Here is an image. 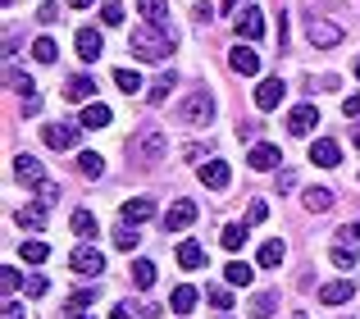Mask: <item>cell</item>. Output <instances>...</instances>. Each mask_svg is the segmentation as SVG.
Segmentation results:
<instances>
[{"mask_svg": "<svg viewBox=\"0 0 360 319\" xmlns=\"http://www.w3.org/2000/svg\"><path fill=\"white\" fill-rule=\"evenodd\" d=\"M23 260L27 265H41V260H51V247L46 242H23Z\"/></svg>", "mask_w": 360, "mask_h": 319, "instance_id": "836d02e7", "label": "cell"}, {"mask_svg": "<svg viewBox=\"0 0 360 319\" xmlns=\"http://www.w3.org/2000/svg\"><path fill=\"white\" fill-rule=\"evenodd\" d=\"M352 297H356V283H352V278H338V283H324V287H319V301H324V306H342V301H352Z\"/></svg>", "mask_w": 360, "mask_h": 319, "instance_id": "5bb4252c", "label": "cell"}, {"mask_svg": "<svg viewBox=\"0 0 360 319\" xmlns=\"http://www.w3.org/2000/svg\"><path fill=\"white\" fill-rule=\"evenodd\" d=\"M264 214H269V205H264V201H251V210H246V223H264Z\"/></svg>", "mask_w": 360, "mask_h": 319, "instance_id": "7bdbcfd3", "label": "cell"}, {"mask_svg": "<svg viewBox=\"0 0 360 319\" xmlns=\"http://www.w3.org/2000/svg\"><path fill=\"white\" fill-rule=\"evenodd\" d=\"M328 205H333V192H328V187H310L306 192V210H328Z\"/></svg>", "mask_w": 360, "mask_h": 319, "instance_id": "1f68e13d", "label": "cell"}, {"mask_svg": "<svg viewBox=\"0 0 360 319\" xmlns=\"http://www.w3.org/2000/svg\"><path fill=\"white\" fill-rule=\"evenodd\" d=\"M356 146H360V137H356Z\"/></svg>", "mask_w": 360, "mask_h": 319, "instance_id": "94428289", "label": "cell"}, {"mask_svg": "<svg viewBox=\"0 0 360 319\" xmlns=\"http://www.w3.org/2000/svg\"><path fill=\"white\" fill-rule=\"evenodd\" d=\"M251 315L255 319H269L274 315V292H260V297H255V301H251Z\"/></svg>", "mask_w": 360, "mask_h": 319, "instance_id": "ab89813d", "label": "cell"}, {"mask_svg": "<svg viewBox=\"0 0 360 319\" xmlns=\"http://www.w3.org/2000/svg\"><path fill=\"white\" fill-rule=\"evenodd\" d=\"M192 306H196V287H174V297H169V311L174 315H192Z\"/></svg>", "mask_w": 360, "mask_h": 319, "instance_id": "cb8c5ba5", "label": "cell"}, {"mask_svg": "<svg viewBox=\"0 0 360 319\" xmlns=\"http://www.w3.org/2000/svg\"><path fill=\"white\" fill-rule=\"evenodd\" d=\"M110 119H115V115H110V105H101V100H91V105L82 110V119H78V124L96 133V128H110Z\"/></svg>", "mask_w": 360, "mask_h": 319, "instance_id": "d6986e66", "label": "cell"}, {"mask_svg": "<svg viewBox=\"0 0 360 319\" xmlns=\"http://www.w3.org/2000/svg\"><path fill=\"white\" fill-rule=\"evenodd\" d=\"M310 160H315L319 169H333L338 160H342V151H338V142H328V137H319V142L310 146Z\"/></svg>", "mask_w": 360, "mask_h": 319, "instance_id": "ac0fdd59", "label": "cell"}, {"mask_svg": "<svg viewBox=\"0 0 360 319\" xmlns=\"http://www.w3.org/2000/svg\"><path fill=\"white\" fill-rule=\"evenodd\" d=\"M128 51L137 55V60H146V64H155V60H165L169 51H174V32H165V27H132V37H128Z\"/></svg>", "mask_w": 360, "mask_h": 319, "instance_id": "6da1fadb", "label": "cell"}, {"mask_svg": "<svg viewBox=\"0 0 360 319\" xmlns=\"http://www.w3.org/2000/svg\"><path fill=\"white\" fill-rule=\"evenodd\" d=\"M110 319H132V311H128V306H115V311H110Z\"/></svg>", "mask_w": 360, "mask_h": 319, "instance_id": "f5cc1de1", "label": "cell"}, {"mask_svg": "<svg viewBox=\"0 0 360 319\" xmlns=\"http://www.w3.org/2000/svg\"><path fill=\"white\" fill-rule=\"evenodd\" d=\"M224 278H229L233 287H246V283L255 278V269L246 265V260H229V265H224Z\"/></svg>", "mask_w": 360, "mask_h": 319, "instance_id": "d4e9b609", "label": "cell"}, {"mask_svg": "<svg viewBox=\"0 0 360 319\" xmlns=\"http://www.w3.org/2000/svg\"><path fill=\"white\" fill-rule=\"evenodd\" d=\"M9 87H14V91H23V100H27V96H37V82L27 78V73H18L14 64H9Z\"/></svg>", "mask_w": 360, "mask_h": 319, "instance_id": "d6a6232c", "label": "cell"}, {"mask_svg": "<svg viewBox=\"0 0 360 319\" xmlns=\"http://www.w3.org/2000/svg\"><path fill=\"white\" fill-rule=\"evenodd\" d=\"M292 319H310V315H292Z\"/></svg>", "mask_w": 360, "mask_h": 319, "instance_id": "680465c9", "label": "cell"}, {"mask_svg": "<svg viewBox=\"0 0 360 319\" xmlns=\"http://www.w3.org/2000/svg\"><path fill=\"white\" fill-rule=\"evenodd\" d=\"M37 192H41V205H55V201H60V187H55V183H41Z\"/></svg>", "mask_w": 360, "mask_h": 319, "instance_id": "f6af8a7d", "label": "cell"}, {"mask_svg": "<svg viewBox=\"0 0 360 319\" xmlns=\"http://www.w3.org/2000/svg\"><path fill=\"white\" fill-rule=\"evenodd\" d=\"M73 41H78V55H82V60H101V51H105V37H101L96 27H78V37H73Z\"/></svg>", "mask_w": 360, "mask_h": 319, "instance_id": "4fadbf2b", "label": "cell"}, {"mask_svg": "<svg viewBox=\"0 0 360 319\" xmlns=\"http://www.w3.org/2000/svg\"><path fill=\"white\" fill-rule=\"evenodd\" d=\"M238 37H246V41H260V37H264V14L255 5H246L238 14Z\"/></svg>", "mask_w": 360, "mask_h": 319, "instance_id": "30bf717a", "label": "cell"}, {"mask_svg": "<svg viewBox=\"0 0 360 319\" xmlns=\"http://www.w3.org/2000/svg\"><path fill=\"white\" fill-rule=\"evenodd\" d=\"M37 18H41V23H60V5H51V0H46V5L37 9Z\"/></svg>", "mask_w": 360, "mask_h": 319, "instance_id": "ee69618b", "label": "cell"}, {"mask_svg": "<svg viewBox=\"0 0 360 319\" xmlns=\"http://www.w3.org/2000/svg\"><path fill=\"white\" fill-rule=\"evenodd\" d=\"M69 265H73V274H87V278H101V269H105V256H101L96 247H78L69 256Z\"/></svg>", "mask_w": 360, "mask_h": 319, "instance_id": "5b68a950", "label": "cell"}, {"mask_svg": "<svg viewBox=\"0 0 360 319\" xmlns=\"http://www.w3.org/2000/svg\"><path fill=\"white\" fill-rule=\"evenodd\" d=\"M137 242H141V233H132V223H123V228L115 233V247H119V251H132Z\"/></svg>", "mask_w": 360, "mask_h": 319, "instance_id": "f35d334b", "label": "cell"}, {"mask_svg": "<svg viewBox=\"0 0 360 319\" xmlns=\"http://www.w3.org/2000/svg\"><path fill=\"white\" fill-rule=\"evenodd\" d=\"M132 283L146 292V287L155 283V265H150V260H137V265H132Z\"/></svg>", "mask_w": 360, "mask_h": 319, "instance_id": "4dcf8cb0", "label": "cell"}, {"mask_svg": "<svg viewBox=\"0 0 360 319\" xmlns=\"http://www.w3.org/2000/svg\"><path fill=\"white\" fill-rule=\"evenodd\" d=\"M128 151H132V160H146V164H155V160H165V151H169V137L160 133L155 124H146L137 137L128 142Z\"/></svg>", "mask_w": 360, "mask_h": 319, "instance_id": "7a4b0ae2", "label": "cell"}, {"mask_svg": "<svg viewBox=\"0 0 360 319\" xmlns=\"http://www.w3.org/2000/svg\"><path fill=\"white\" fill-rule=\"evenodd\" d=\"M14 223L27 233H41L46 228V205H23V210H14Z\"/></svg>", "mask_w": 360, "mask_h": 319, "instance_id": "e0dca14e", "label": "cell"}, {"mask_svg": "<svg viewBox=\"0 0 360 319\" xmlns=\"http://www.w3.org/2000/svg\"><path fill=\"white\" fill-rule=\"evenodd\" d=\"M356 78H360V60H356Z\"/></svg>", "mask_w": 360, "mask_h": 319, "instance_id": "6f0895ef", "label": "cell"}, {"mask_svg": "<svg viewBox=\"0 0 360 319\" xmlns=\"http://www.w3.org/2000/svg\"><path fill=\"white\" fill-rule=\"evenodd\" d=\"M115 82H119V91H128V96H137V91H141V78H137L132 69H119Z\"/></svg>", "mask_w": 360, "mask_h": 319, "instance_id": "8d00e7d4", "label": "cell"}, {"mask_svg": "<svg viewBox=\"0 0 360 319\" xmlns=\"http://www.w3.org/2000/svg\"><path fill=\"white\" fill-rule=\"evenodd\" d=\"M255 133H260V124H238V137H246V142H251Z\"/></svg>", "mask_w": 360, "mask_h": 319, "instance_id": "f907efd6", "label": "cell"}, {"mask_svg": "<svg viewBox=\"0 0 360 319\" xmlns=\"http://www.w3.org/2000/svg\"><path fill=\"white\" fill-rule=\"evenodd\" d=\"M251 237V223H229V228H224V251H242V242Z\"/></svg>", "mask_w": 360, "mask_h": 319, "instance_id": "4316f807", "label": "cell"}, {"mask_svg": "<svg viewBox=\"0 0 360 319\" xmlns=\"http://www.w3.org/2000/svg\"><path fill=\"white\" fill-rule=\"evenodd\" d=\"M0 287H5V292H14V287H18V269H0Z\"/></svg>", "mask_w": 360, "mask_h": 319, "instance_id": "bcb514c9", "label": "cell"}, {"mask_svg": "<svg viewBox=\"0 0 360 319\" xmlns=\"http://www.w3.org/2000/svg\"><path fill=\"white\" fill-rule=\"evenodd\" d=\"M342 115H347V119H360V96H347V100H342Z\"/></svg>", "mask_w": 360, "mask_h": 319, "instance_id": "c3c4849f", "label": "cell"}, {"mask_svg": "<svg viewBox=\"0 0 360 319\" xmlns=\"http://www.w3.org/2000/svg\"><path fill=\"white\" fill-rule=\"evenodd\" d=\"M123 223H132V228H137V223H146L150 214H155V201H150V196H132V201H123Z\"/></svg>", "mask_w": 360, "mask_h": 319, "instance_id": "8fae6325", "label": "cell"}, {"mask_svg": "<svg viewBox=\"0 0 360 319\" xmlns=\"http://www.w3.org/2000/svg\"><path fill=\"white\" fill-rule=\"evenodd\" d=\"M210 306L214 311H233V297L224 292V287H210Z\"/></svg>", "mask_w": 360, "mask_h": 319, "instance_id": "b9f144b4", "label": "cell"}, {"mask_svg": "<svg viewBox=\"0 0 360 319\" xmlns=\"http://www.w3.org/2000/svg\"><path fill=\"white\" fill-rule=\"evenodd\" d=\"M229 178H233V169L224 164V160H205V164H201V183L214 187V192H224V187H229Z\"/></svg>", "mask_w": 360, "mask_h": 319, "instance_id": "9a60e30c", "label": "cell"}, {"mask_svg": "<svg viewBox=\"0 0 360 319\" xmlns=\"http://www.w3.org/2000/svg\"><path fill=\"white\" fill-rule=\"evenodd\" d=\"M46 287H51V283H46L41 274H37V278H27V297H46Z\"/></svg>", "mask_w": 360, "mask_h": 319, "instance_id": "7dc6e473", "label": "cell"}, {"mask_svg": "<svg viewBox=\"0 0 360 319\" xmlns=\"http://www.w3.org/2000/svg\"><path fill=\"white\" fill-rule=\"evenodd\" d=\"M196 223V201H174L165 210V233H183Z\"/></svg>", "mask_w": 360, "mask_h": 319, "instance_id": "8992f818", "label": "cell"}, {"mask_svg": "<svg viewBox=\"0 0 360 319\" xmlns=\"http://www.w3.org/2000/svg\"><path fill=\"white\" fill-rule=\"evenodd\" d=\"M5 319H23V306H18V301H5Z\"/></svg>", "mask_w": 360, "mask_h": 319, "instance_id": "816d5d0a", "label": "cell"}, {"mask_svg": "<svg viewBox=\"0 0 360 319\" xmlns=\"http://www.w3.org/2000/svg\"><path fill=\"white\" fill-rule=\"evenodd\" d=\"M283 256H288V247H283V242H264V247H260V269H278Z\"/></svg>", "mask_w": 360, "mask_h": 319, "instance_id": "83f0119b", "label": "cell"}, {"mask_svg": "<svg viewBox=\"0 0 360 319\" xmlns=\"http://www.w3.org/2000/svg\"><path fill=\"white\" fill-rule=\"evenodd\" d=\"M306 37H310V46H319V51H333V46L342 41V27L328 23V18H315V14H310L306 18Z\"/></svg>", "mask_w": 360, "mask_h": 319, "instance_id": "3957f363", "label": "cell"}, {"mask_svg": "<svg viewBox=\"0 0 360 319\" xmlns=\"http://www.w3.org/2000/svg\"><path fill=\"white\" fill-rule=\"evenodd\" d=\"M101 23H110V27L123 23V5L119 0H105V5H101Z\"/></svg>", "mask_w": 360, "mask_h": 319, "instance_id": "74e56055", "label": "cell"}, {"mask_svg": "<svg viewBox=\"0 0 360 319\" xmlns=\"http://www.w3.org/2000/svg\"><path fill=\"white\" fill-rule=\"evenodd\" d=\"M137 9L146 14L150 27H165V32H169V5H165V0H137Z\"/></svg>", "mask_w": 360, "mask_h": 319, "instance_id": "44dd1931", "label": "cell"}, {"mask_svg": "<svg viewBox=\"0 0 360 319\" xmlns=\"http://www.w3.org/2000/svg\"><path fill=\"white\" fill-rule=\"evenodd\" d=\"M229 64H233V73H242V78H251V73H260V55L251 51V46H233V55H229Z\"/></svg>", "mask_w": 360, "mask_h": 319, "instance_id": "7c38bea8", "label": "cell"}, {"mask_svg": "<svg viewBox=\"0 0 360 319\" xmlns=\"http://www.w3.org/2000/svg\"><path fill=\"white\" fill-rule=\"evenodd\" d=\"M69 228H73V233H78V237H82V242H91V237H96V233H101V223H96V214H91V210H73V219H69Z\"/></svg>", "mask_w": 360, "mask_h": 319, "instance_id": "ffe728a7", "label": "cell"}, {"mask_svg": "<svg viewBox=\"0 0 360 319\" xmlns=\"http://www.w3.org/2000/svg\"><path fill=\"white\" fill-rule=\"evenodd\" d=\"M32 55H37V60H41V64H51L55 55H60V46H55L51 37H37V41H32Z\"/></svg>", "mask_w": 360, "mask_h": 319, "instance_id": "e575fe53", "label": "cell"}, {"mask_svg": "<svg viewBox=\"0 0 360 319\" xmlns=\"http://www.w3.org/2000/svg\"><path fill=\"white\" fill-rule=\"evenodd\" d=\"M174 87H178V78H174V73H160V78L150 82V91H146V96H150V100H155V105H160V100H165V96H169V91H174Z\"/></svg>", "mask_w": 360, "mask_h": 319, "instance_id": "f1b7e54d", "label": "cell"}, {"mask_svg": "<svg viewBox=\"0 0 360 319\" xmlns=\"http://www.w3.org/2000/svg\"><path fill=\"white\" fill-rule=\"evenodd\" d=\"M224 9H238V0H224Z\"/></svg>", "mask_w": 360, "mask_h": 319, "instance_id": "9f6ffc18", "label": "cell"}, {"mask_svg": "<svg viewBox=\"0 0 360 319\" xmlns=\"http://www.w3.org/2000/svg\"><path fill=\"white\" fill-rule=\"evenodd\" d=\"M283 96H288V82H283V78H264L260 87H255V105H260V110H278Z\"/></svg>", "mask_w": 360, "mask_h": 319, "instance_id": "9c48e42d", "label": "cell"}, {"mask_svg": "<svg viewBox=\"0 0 360 319\" xmlns=\"http://www.w3.org/2000/svg\"><path fill=\"white\" fill-rule=\"evenodd\" d=\"M315 124H319L315 105H297V110H292V115H288V133H297V137H306V133H310V128H315Z\"/></svg>", "mask_w": 360, "mask_h": 319, "instance_id": "2e32d148", "label": "cell"}, {"mask_svg": "<svg viewBox=\"0 0 360 319\" xmlns=\"http://www.w3.org/2000/svg\"><path fill=\"white\" fill-rule=\"evenodd\" d=\"M178 265H183V269H201L205 265L201 242H183V247H178Z\"/></svg>", "mask_w": 360, "mask_h": 319, "instance_id": "484cf974", "label": "cell"}, {"mask_svg": "<svg viewBox=\"0 0 360 319\" xmlns=\"http://www.w3.org/2000/svg\"><path fill=\"white\" fill-rule=\"evenodd\" d=\"M91 301H96V297H91V292H73V297H69V306H64V311H69V315H78V311H87Z\"/></svg>", "mask_w": 360, "mask_h": 319, "instance_id": "60d3db41", "label": "cell"}, {"mask_svg": "<svg viewBox=\"0 0 360 319\" xmlns=\"http://www.w3.org/2000/svg\"><path fill=\"white\" fill-rule=\"evenodd\" d=\"M91 96H96V82H91L87 73L69 78V87H64V100H91Z\"/></svg>", "mask_w": 360, "mask_h": 319, "instance_id": "7402d4cb", "label": "cell"}, {"mask_svg": "<svg viewBox=\"0 0 360 319\" xmlns=\"http://www.w3.org/2000/svg\"><path fill=\"white\" fill-rule=\"evenodd\" d=\"M246 160H251V169H274V164H278V146H269V142H260V146H251V155H246Z\"/></svg>", "mask_w": 360, "mask_h": 319, "instance_id": "603a6c76", "label": "cell"}, {"mask_svg": "<svg viewBox=\"0 0 360 319\" xmlns=\"http://www.w3.org/2000/svg\"><path fill=\"white\" fill-rule=\"evenodd\" d=\"M333 265H338V269H356V247L338 242V247H333Z\"/></svg>", "mask_w": 360, "mask_h": 319, "instance_id": "d590c367", "label": "cell"}, {"mask_svg": "<svg viewBox=\"0 0 360 319\" xmlns=\"http://www.w3.org/2000/svg\"><path fill=\"white\" fill-rule=\"evenodd\" d=\"M297 187V174H278V192H292Z\"/></svg>", "mask_w": 360, "mask_h": 319, "instance_id": "681fc988", "label": "cell"}, {"mask_svg": "<svg viewBox=\"0 0 360 319\" xmlns=\"http://www.w3.org/2000/svg\"><path fill=\"white\" fill-rule=\"evenodd\" d=\"M78 169H82L87 178H101V174H105V160H101L96 151H82V155H78Z\"/></svg>", "mask_w": 360, "mask_h": 319, "instance_id": "f546056e", "label": "cell"}, {"mask_svg": "<svg viewBox=\"0 0 360 319\" xmlns=\"http://www.w3.org/2000/svg\"><path fill=\"white\" fill-rule=\"evenodd\" d=\"M14 174H18V183H23V187H41L46 183V169H41V160H37V155H14Z\"/></svg>", "mask_w": 360, "mask_h": 319, "instance_id": "ba28073f", "label": "cell"}, {"mask_svg": "<svg viewBox=\"0 0 360 319\" xmlns=\"http://www.w3.org/2000/svg\"><path fill=\"white\" fill-rule=\"evenodd\" d=\"M347 233H352V237L360 242V219H356V223H352V228H347Z\"/></svg>", "mask_w": 360, "mask_h": 319, "instance_id": "db71d44e", "label": "cell"}, {"mask_svg": "<svg viewBox=\"0 0 360 319\" xmlns=\"http://www.w3.org/2000/svg\"><path fill=\"white\" fill-rule=\"evenodd\" d=\"M69 319H82V315H69Z\"/></svg>", "mask_w": 360, "mask_h": 319, "instance_id": "91938a15", "label": "cell"}, {"mask_svg": "<svg viewBox=\"0 0 360 319\" xmlns=\"http://www.w3.org/2000/svg\"><path fill=\"white\" fill-rule=\"evenodd\" d=\"M78 128L82 124H46L41 137H46V146H51V151H69V146L78 142Z\"/></svg>", "mask_w": 360, "mask_h": 319, "instance_id": "52a82bcc", "label": "cell"}, {"mask_svg": "<svg viewBox=\"0 0 360 319\" xmlns=\"http://www.w3.org/2000/svg\"><path fill=\"white\" fill-rule=\"evenodd\" d=\"M69 5H73V9H87V5H91V0H69Z\"/></svg>", "mask_w": 360, "mask_h": 319, "instance_id": "11a10c76", "label": "cell"}, {"mask_svg": "<svg viewBox=\"0 0 360 319\" xmlns=\"http://www.w3.org/2000/svg\"><path fill=\"white\" fill-rule=\"evenodd\" d=\"M214 119V96L210 91H192L183 100V124H210Z\"/></svg>", "mask_w": 360, "mask_h": 319, "instance_id": "277c9868", "label": "cell"}]
</instances>
